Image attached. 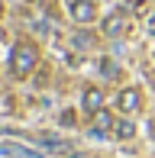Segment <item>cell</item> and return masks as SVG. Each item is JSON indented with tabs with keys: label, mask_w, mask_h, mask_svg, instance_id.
<instances>
[{
	"label": "cell",
	"mask_w": 155,
	"mask_h": 158,
	"mask_svg": "<svg viewBox=\"0 0 155 158\" xmlns=\"http://www.w3.org/2000/svg\"><path fill=\"white\" fill-rule=\"evenodd\" d=\"M113 132L119 135V139H132V135H136V126H132L129 119H119V123L113 126Z\"/></svg>",
	"instance_id": "cell-10"
},
{
	"label": "cell",
	"mask_w": 155,
	"mask_h": 158,
	"mask_svg": "<svg viewBox=\"0 0 155 158\" xmlns=\"http://www.w3.org/2000/svg\"><path fill=\"white\" fill-rule=\"evenodd\" d=\"M113 129V116L107 110H97L94 113V123H90V135H107Z\"/></svg>",
	"instance_id": "cell-5"
},
{
	"label": "cell",
	"mask_w": 155,
	"mask_h": 158,
	"mask_svg": "<svg viewBox=\"0 0 155 158\" xmlns=\"http://www.w3.org/2000/svg\"><path fill=\"white\" fill-rule=\"evenodd\" d=\"M68 13H71L74 23L87 26V23H94V19H97V3H94V0H71Z\"/></svg>",
	"instance_id": "cell-2"
},
{
	"label": "cell",
	"mask_w": 155,
	"mask_h": 158,
	"mask_svg": "<svg viewBox=\"0 0 155 158\" xmlns=\"http://www.w3.org/2000/svg\"><path fill=\"white\" fill-rule=\"evenodd\" d=\"M58 119H61V126H74V113H61Z\"/></svg>",
	"instance_id": "cell-12"
},
{
	"label": "cell",
	"mask_w": 155,
	"mask_h": 158,
	"mask_svg": "<svg viewBox=\"0 0 155 158\" xmlns=\"http://www.w3.org/2000/svg\"><path fill=\"white\" fill-rule=\"evenodd\" d=\"M0 10H3V0H0Z\"/></svg>",
	"instance_id": "cell-15"
},
{
	"label": "cell",
	"mask_w": 155,
	"mask_h": 158,
	"mask_svg": "<svg viewBox=\"0 0 155 158\" xmlns=\"http://www.w3.org/2000/svg\"><path fill=\"white\" fill-rule=\"evenodd\" d=\"M36 142H39V145H45V148H52V152H65V142H61V139H52V135H36Z\"/></svg>",
	"instance_id": "cell-9"
},
{
	"label": "cell",
	"mask_w": 155,
	"mask_h": 158,
	"mask_svg": "<svg viewBox=\"0 0 155 158\" xmlns=\"http://www.w3.org/2000/svg\"><path fill=\"white\" fill-rule=\"evenodd\" d=\"M0 42H3V29H0Z\"/></svg>",
	"instance_id": "cell-13"
},
{
	"label": "cell",
	"mask_w": 155,
	"mask_h": 158,
	"mask_svg": "<svg viewBox=\"0 0 155 158\" xmlns=\"http://www.w3.org/2000/svg\"><path fill=\"white\" fill-rule=\"evenodd\" d=\"M74 45H78V48H90V45H94V35L78 32V35H74Z\"/></svg>",
	"instance_id": "cell-11"
},
{
	"label": "cell",
	"mask_w": 155,
	"mask_h": 158,
	"mask_svg": "<svg viewBox=\"0 0 155 158\" xmlns=\"http://www.w3.org/2000/svg\"><path fill=\"white\" fill-rule=\"evenodd\" d=\"M100 29H103V35H113V39H116V35H123V32H126V13H123V10L107 13Z\"/></svg>",
	"instance_id": "cell-4"
},
{
	"label": "cell",
	"mask_w": 155,
	"mask_h": 158,
	"mask_svg": "<svg viewBox=\"0 0 155 158\" xmlns=\"http://www.w3.org/2000/svg\"><path fill=\"white\" fill-rule=\"evenodd\" d=\"M0 152L6 158H42L36 148H26V145H0Z\"/></svg>",
	"instance_id": "cell-7"
},
{
	"label": "cell",
	"mask_w": 155,
	"mask_h": 158,
	"mask_svg": "<svg viewBox=\"0 0 155 158\" xmlns=\"http://www.w3.org/2000/svg\"><path fill=\"white\" fill-rule=\"evenodd\" d=\"M100 74L110 77V81H116V77H119V64L113 58H100Z\"/></svg>",
	"instance_id": "cell-8"
},
{
	"label": "cell",
	"mask_w": 155,
	"mask_h": 158,
	"mask_svg": "<svg viewBox=\"0 0 155 158\" xmlns=\"http://www.w3.org/2000/svg\"><path fill=\"white\" fill-rule=\"evenodd\" d=\"M39 64V48L32 45V42H16L10 52V71L16 77H29L32 68Z\"/></svg>",
	"instance_id": "cell-1"
},
{
	"label": "cell",
	"mask_w": 155,
	"mask_h": 158,
	"mask_svg": "<svg viewBox=\"0 0 155 158\" xmlns=\"http://www.w3.org/2000/svg\"><path fill=\"white\" fill-rule=\"evenodd\" d=\"M152 132H155V119H152Z\"/></svg>",
	"instance_id": "cell-14"
},
{
	"label": "cell",
	"mask_w": 155,
	"mask_h": 158,
	"mask_svg": "<svg viewBox=\"0 0 155 158\" xmlns=\"http://www.w3.org/2000/svg\"><path fill=\"white\" fill-rule=\"evenodd\" d=\"M116 106L123 113H136L139 106H142V90H139V87H123L119 97H116Z\"/></svg>",
	"instance_id": "cell-3"
},
{
	"label": "cell",
	"mask_w": 155,
	"mask_h": 158,
	"mask_svg": "<svg viewBox=\"0 0 155 158\" xmlns=\"http://www.w3.org/2000/svg\"><path fill=\"white\" fill-rule=\"evenodd\" d=\"M81 103H84V110H87V113L103 110V90H100V87H87V90H84V97H81Z\"/></svg>",
	"instance_id": "cell-6"
}]
</instances>
